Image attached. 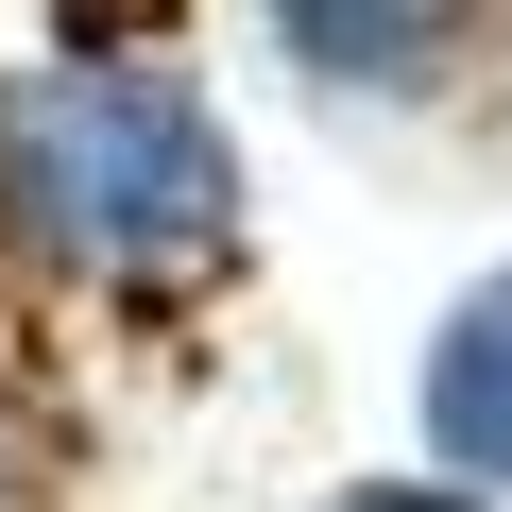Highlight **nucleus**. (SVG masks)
<instances>
[{
    "mask_svg": "<svg viewBox=\"0 0 512 512\" xmlns=\"http://www.w3.org/2000/svg\"><path fill=\"white\" fill-rule=\"evenodd\" d=\"M274 35H291V69H308V86L393 103V86H427V69L478 35V0H274Z\"/></svg>",
    "mask_w": 512,
    "mask_h": 512,
    "instance_id": "7ed1b4c3",
    "label": "nucleus"
},
{
    "mask_svg": "<svg viewBox=\"0 0 512 512\" xmlns=\"http://www.w3.org/2000/svg\"><path fill=\"white\" fill-rule=\"evenodd\" d=\"M0 512H35V478H18V427H0Z\"/></svg>",
    "mask_w": 512,
    "mask_h": 512,
    "instance_id": "39448f33",
    "label": "nucleus"
},
{
    "mask_svg": "<svg viewBox=\"0 0 512 512\" xmlns=\"http://www.w3.org/2000/svg\"><path fill=\"white\" fill-rule=\"evenodd\" d=\"M0 205L52 256L171 274V256H222L239 154L171 69H35V86H0Z\"/></svg>",
    "mask_w": 512,
    "mask_h": 512,
    "instance_id": "f257e3e1",
    "label": "nucleus"
},
{
    "mask_svg": "<svg viewBox=\"0 0 512 512\" xmlns=\"http://www.w3.org/2000/svg\"><path fill=\"white\" fill-rule=\"evenodd\" d=\"M427 461L478 495L512 478V274H478L444 325H427Z\"/></svg>",
    "mask_w": 512,
    "mask_h": 512,
    "instance_id": "f03ea898",
    "label": "nucleus"
},
{
    "mask_svg": "<svg viewBox=\"0 0 512 512\" xmlns=\"http://www.w3.org/2000/svg\"><path fill=\"white\" fill-rule=\"evenodd\" d=\"M342 512H478L461 478H376V495H342Z\"/></svg>",
    "mask_w": 512,
    "mask_h": 512,
    "instance_id": "20e7f679",
    "label": "nucleus"
}]
</instances>
